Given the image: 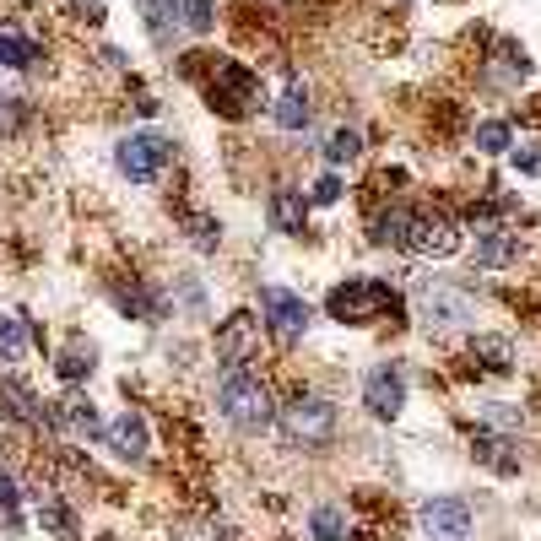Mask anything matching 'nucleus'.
Here are the masks:
<instances>
[{
    "label": "nucleus",
    "instance_id": "obj_6",
    "mask_svg": "<svg viewBox=\"0 0 541 541\" xmlns=\"http://www.w3.org/2000/svg\"><path fill=\"white\" fill-rule=\"evenodd\" d=\"M260 314H266L271 336L282 341V347H293V341L309 331V303L298 293H287V287H260Z\"/></svg>",
    "mask_w": 541,
    "mask_h": 541
},
{
    "label": "nucleus",
    "instance_id": "obj_31",
    "mask_svg": "<svg viewBox=\"0 0 541 541\" xmlns=\"http://www.w3.org/2000/svg\"><path fill=\"white\" fill-rule=\"evenodd\" d=\"M0 504H6V509H17V482H11L6 471H0Z\"/></svg>",
    "mask_w": 541,
    "mask_h": 541
},
{
    "label": "nucleus",
    "instance_id": "obj_29",
    "mask_svg": "<svg viewBox=\"0 0 541 541\" xmlns=\"http://www.w3.org/2000/svg\"><path fill=\"white\" fill-rule=\"evenodd\" d=\"M514 168H520V174H541V141H536V147L514 152Z\"/></svg>",
    "mask_w": 541,
    "mask_h": 541
},
{
    "label": "nucleus",
    "instance_id": "obj_30",
    "mask_svg": "<svg viewBox=\"0 0 541 541\" xmlns=\"http://www.w3.org/2000/svg\"><path fill=\"white\" fill-rule=\"evenodd\" d=\"M17 125H22L17 103H11V98H0V130H17Z\"/></svg>",
    "mask_w": 541,
    "mask_h": 541
},
{
    "label": "nucleus",
    "instance_id": "obj_2",
    "mask_svg": "<svg viewBox=\"0 0 541 541\" xmlns=\"http://www.w3.org/2000/svg\"><path fill=\"white\" fill-rule=\"evenodd\" d=\"M401 309V298L390 293L385 282H341L331 298H325V314L341 325H363V320H379V314H395Z\"/></svg>",
    "mask_w": 541,
    "mask_h": 541
},
{
    "label": "nucleus",
    "instance_id": "obj_4",
    "mask_svg": "<svg viewBox=\"0 0 541 541\" xmlns=\"http://www.w3.org/2000/svg\"><path fill=\"white\" fill-rule=\"evenodd\" d=\"M282 433L293 444H331L336 433V406L325 401V395H293V401L282 406Z\"/></svg>",
    "mask_w": 541,
    "mask_h": 541
},
{
    "label": "nucleus",
    "instance_id": "obj_12",
    "mask_svg": "<svg viewBox=\"0 0 541 541\" xmlns=\"http://www.w3.org/2000/svg\"><path fill=\"white\" fill-rule=\"evenodd\" d=\"M109 444H114V455H120V460H147V422H141L136 412L114 417L109 422Z\"/></svg>",
    "mask_w": 541,
    "mask_h": 541
},
{
    "label": "nucleus",
    "instance_id": "obj_3",
    "mask_svg": "<svg viewBox=\"0 0 541 541\" xmlns=\"http://www.w3.org/2000/svg\"><path fill=\"white\" fill-rule=\"evenodd\" d=\"M114 163H120V174L130 184H152L168 163H174V141L152 136V130H136V136H125L120 147H114Z\"/></svg>",
    "mask_w": 541,
    "mask_h": 541
},
{
    "label": "nucleus",
    "instance_id": "obj_8",
    "mask_svg": "<svg viewBox=\"0 0 541 541\" xmlns=\"http://www.w3.org/2000/svg\"><path fill=\"white\" fill-rule=\"evenodd\" d=\"M401 249H412V255H422V260H450L460 249V228L444 222V217H417L412 211V228H406Z\"/></svg>",
    "mask_w": 541,
    "mask_h": 541
},
{
    "label": "nucleus",
    "instance_id": "obj_20",
    "mask_svg": "<svg viewBox=\"0 0 541 541\" xmlns=\"http://www.w3.org/2000/svg\"><path fill=\"white\" fill-rule=\"evenodd\" d=\"M0 406H6L17 422H44V412L33 406V390L28 385H11V379H6V385H0Z\"/></svg>",
    "mask_w": 541,
    "mask_h": 541
},
{
    "label": "nucleus",
    "instance_id": "obj_22",
    "mask_svg": "<svg viewBox=\"0 0 541 541\" xmlns=\"http://www.w3.org/2000/svg\"><path fill=\"white\" fill-rule=\"evenodd\" d=\"M314 541H347V514L341 509H314Z\"/></svg>",
    "mask_w": 541,
    "mask_h": 541
},
{
    "label": "nucleus",
    "instance_id": "obj_1",
    "mask_svg": "<svg viewBox=\"0 0 541 541\" xmlns=\"http://www.w3.org/2000/svg\"><path fill=\"white\" fill-rule=\"evenodd\" d=\"M217 406H222V417L244 433H260L271 422V390L260 385V374H249V368H228V379H222V390H217Z\"/></svg>",
    "mask_w": 541,
    "mask_h": 541
},
{
    "label": "nucleus",
    "instance_id": "obj_24",
    "mask_svg": "<svg viewBox=\"0 0 541 541\" xmlns=\"http://www.w3.org/2000/svg\"><path fill=\"white\" fill-rule=\"evenodd\" d=\"M406 228H412V211L406 206H395L379 217V244H406Z\"/></svg>",
    "mask_w": 541,
    "mask_h": 541
},
{
    "label": "nucleus",
    "instance_id": "obj_26",
    "mask_svg": "<svg viewBox=\"0 0 541 541\" xmlns=\"http://www.w3.org/2000/svg\"><path fill=\"white\" fill-rule=\"evenodd\" d=\"M55 374H60V379H82V374H92V352H82V347H71V352H60V363H55Z\"/></svg>",
    "mask_w": 541,
    "mask_h": 541
},
{
    "label": "nucleus",
    "instance_id": "obj_11",
    "mask_svg": "<svg viewBox=\"0 0 541 541\" xmlns=\"http://www.w3.org/2000/svg\"><path fill=\"white\" fill-rule=\"evenodd\" d=\"M222 76V92L211 87V103H217L222 114H249V98H260V82L249 71H239V65H217Z\"/></svg>",
    "mask_w": 541,
    "mask_h": 541
},
{
    "label": "nucleus",
    "instance_id": "obj_15",
    "mask_svg": "<svg viewBox=\"0 0 541 541\" xmlns=\"http://www.w3.org/2000/svg\"><path fill=\"white\" fill-rule=\"evenodd\" d=\"M271 228L276 233H303V195L298 190H271Z\"/></svg>",
    "mask_w": 541,
    "mask_h": 541
},
{
    "label": "nucleus",
    "instance_id": "obj_19",
    "mask_svg": "<svg viewBox=\"0 0 541 541\" xmlns=\"http://www.w3.org/2000/svg\"><path fill=\"white\" fill-rule=\"evenodd\" d=\"M276 125H282V130L309 125V98H303V87H287L282 98H276Z\"/></svg>",
    "mask_w": 541,
    "mask_h": 541
},
{
    "label": "nucleus",
    "instance_id": "obj_16",
    "mask_svg": "<svg viewBox=\"0 0 541 541\" xmlns=\"http://www.w3.org/2000/svg\"><path fill=\"white\" fill-rule=\"evenodd\" d=\"M509 260H520V239H509V233L493 228V239L477 244V266L482 271H498V266H509Z\"/></svg>",
    "mask_w": 541,
    "mask_h": 541
},
{
    "label": "nucleus",
    "instance_id": "obj_9",
    "mask_svg": "<svg viewBox=\"0 0 541 541\" xmlns=\"http://www.w3.org/2000/svg\"><path fill=\"white\" fill-rule=\"evenodd\" d=\"M417 520H422V536L428 541H466V531H471V509L460 498H428Z\"/></svg>",
    "mask_w": 541,
    "mask_h": 541
},
{
    "label": "nucleus",
    "instance_id": "obj_27",
    "mask_svg": "<svg viewBox=\"0 0 541 541\" xmlns=\"http://www.w3.org/2000/svg\"><path fill=\"white\" fill-rule=\"evenodd\" d=\"M309 195H314L320 206H336V201H341V179H336V174H320V179H314V190H309Z\"/></svg>",
    "mask_w": 541,
    "mask_h": 541
},
{
    "label": "nucleus",
    "instance_id": "obj_7",
    "mask_svg": "<svg viewBox=\"0 0 541 541\" xmlns=\"http://www.w3.org/2000/svg\"><path fill=\"white\" fill-rule=\"evenodd\" d=\"M217 358L228 368H249V358H260V320L255 314H228L217 325Z\"/></svg>",
    "mask_w": 541,
    "mask_h": 541
},
{
    "label": "nucleus",
    "instance_id": "obj_17",
    "mask_svg": "<svg viewBox=\"0 0 541 541\" xmlns=\"http://www.w3.org/2000/svg\"><path fill=\"white\" fill-rule=\"evenodd\" d=\"M0 358L6 363L28 358V320L22 314H0Z\"/></svg>",
    "mask_w": 541,
    "mask_h": 541
},
{
    "label": "nucleus",
    "instance_id": "obj_13",
    "mask_svg": "<svg viewBox=\"0 0 541 541\" xmlns=\"http://www.w3.org/2000/svg\"><path fill=\"white\" fill-rule=\"evenodd\" d=\"M55 422L71 439H92V433H98V412H92V401H82V395H65L55 406Z\"/></svg>",
    "mask_w": 541,
    "mask_h": 541
},
{
    "label": "nucleus",
    "instance_id": "obj_5",
    "mask_svg": "<svg viewBox=\"0 0 541 541\" xmlns=\"http://www.w3.org/2000/svg\"><path fill=\"white\" fill-rule=\"evenodd\" d=\"M417 314H422L428 331H460V325L477 320V303H471V293H460L450 282H428L417 293Z\"/></svg>",
    "mask_w": 541,
    "mask_h": 541
},
{
    "label": "nucleus",
    "instance_id": "obj_32",
    "mask_svg": "<svg viewBox=\"0 0 541 541\" xmlns=\"http://www.w3.org/2000/svg\"><path fill=\"white\" fill-rule=\"evenodd\" d=\"M179 541H217V531H206V525H184Z\"/></svg>",
    "mask_w": 541,
    "mask_h": 541
},
{
    "label": "nucleus",
    "instance_id": "obj_18",
    "mask_svg": "<svg viewBox=\"0 0 541 541\" xmlns=\"http://www.w3.org/2000/svg\"><path fill=\"white\" fill-rule=\"evenodd\" d=\"M33 60H38V44H33V38L0 33V65H6V71H28Z\"/></svg>",
    "mask_w": 541,
    "mask_h": 541
},
{
    "label": "nucleus",
    "instance_id": "obj_14",
    "mask_svg": "<svg viewBox=\"0 0 541 541\" xmlns=\"http://www.w3.org/2000/svg\"><path fill=\"white\" fill-rule=\"evenodd\" d=\"M477 455H482L493 471H514V466H520V450H514V439H509V433H493V428L477 433Z\"/></svg>",
    "mask_w": 541,
    "mask_h": 541
},
{
    "label": "nucleus",
    "instance_id": "obj_10",
    "mask_svg": "<svg viewBox=\"0 0 541 541\" xmlns=\"http://www.w3.org/2000/svg\"><path fill=\"white\" fill-rule=\"evenodd\" d=\"M363 401H368V412H374L379 422H395V417H401V406H406V379L395 374L390 363H379L374 374L363 379Z\"/></svg>",
    "mask_w": 541,
    "mask_h": 541
},
{
    "label": "nucleus",
    "instance_id": "obj_21",
    "mask_svg": "<svg viewBox=\"0 0 541 541\" xmlns=\"http://www.w3.org/2000/svg\"><path fill=\"white\" fill-rule=\"evenodd\" d=\"M509 141H514V130H509L504 120H487V125H477V152H487V157H504V152H509Z\"/></svg>",
    "mask_w": 541,
    "mask_h": 541
},
{
    "label": "nucleus",
    "instance_id": "obj_28",
    "mask_svg": "<svg viewBox=\"0 0 541 541\" xmlns=\"http://www.w3.org/2000/svg\"><path fill=\"white\" fill-rule=\"evenodd\" d=\"M184 22H190L195 33H206L217 17H211V6H206V0H190V6H184Z\"/></svg>",
    "mask_w": 541,
    "mask_h": 541
},
{
    "label": "nucleus",
    "instance_id": "obj_25",
    "mask_svg": "<svg viewBox=\"0 0 541 541\" xmlns=\"http://www.w3.org/2000/svg\"><path fill=\"white\" fill-rule=\"evenodd\" d=\"M358 152H363V136H358V130H336V136L325 141V157H331V163H352Z\"/></svg>",
    "mask_w": 541,
    "mask_h": 541
},
{
    "label": "nucleus",
    "instance_id": "obj_23",
    "mask_svg": "<svg viewBox=\"0 0 541 541\" xmlns=\"http://www.w3.org/2000/svg\"><path fill=\"white\" fill-rule=\"evenodd\" d=\"M471 352H477L487 368H498V374L509 368V341L504 336H477V341H471Z\"/></svg>",
    "mask_w": 541,
    "mask_h": 541
}]
</instances>
